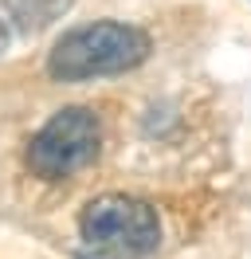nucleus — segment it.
<instances>
[{
    "label": "nucleus",
    "instance_id": "f257e3e1",
    "mask_svg": "<svg viewBox=\"0 0 251 259\" xmlns=\"http://www.w3.org/2000/svg\"><path fill=\"white\" fill-rule=\"evenodd\" d=\"M149 55V35L122 24V20H98L67 32L51 48L47 71L59 82H82V79H102V75H122L134 71Z\"/></svg>",
    "mask_w": 251,
    "mask_h": 259
},
{
    "label": "nucleus",
    "instance_id": "f03ea898",
    "mask_svg": "<svg viewBox=\"0 0 251 259\" xmlns=\"http://www.w3.org/2000/svg\"><path fill=\"white\" fill-rule=\"evenodd\" d=\"M78 232L94 251L126 255V259L153 255L157 243H161L157 212L145 200H134V196H98V200H91L82 208Z\"/></svg>",
    "mask_w": 251,
    "mask_h": 259
},
{
    "label": "nucleus",
    "instance_id": "7ed1b4c3",
    "mask_svg": "<svg viewBox=\"0 0 251 259\" xmlns=\"http://www.w3.org/2000/svg\"><path fill=\"white\" fill-rule=\"evenodd\" d=\"M98 146H102V126H98L94 110L71 106V110H59L31 138L28 165L35 177L63 181V177H75L78 169H87L98 157Z\"/></svg>",
    "mask_w": 251,
    "mask_h": 259
},
{
    "label": "nucleus",
    "instance_id": "20e7f679",
    "mask_svg": "<svg viewBox=\"0 0 251 259\" xmlns=\"http://www.w3.org/2000/svg\"><path fill=\"white\" fill-rule=\"evenodd\" d=\"M75 0H0V24L16 32H44Z\"/></svg>",
    "mask_w": 251,
    "mask_h": 259
},
{
    "label": "nucleus",
    "instance_id": "39448f33",
    "mask_svg": "<svg viewBox=\"0 0 251 259\" xmlns=\"http://www.w3.org/2000/svg\"><path fill=\"white\" fill-rule=\"evenodd\" d=\"M0 51H4V24H0Z\"/></svg>",
    "mask_w": 251,
    "mask_h": 259
}]
</instances>
